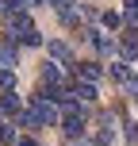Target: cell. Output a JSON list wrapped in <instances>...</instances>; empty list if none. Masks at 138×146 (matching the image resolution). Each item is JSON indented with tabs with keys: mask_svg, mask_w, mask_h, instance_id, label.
I'll return each mask as SVG.
<instances>
[{
	"mask_svg": "<svg viewBox=\"0 0 138 146\" xmlns=\"http://www.w3.org/2000/svg\"><path fill=\"white\" fill-rule=\"evenodd\" d=\"M123 135H127V146H138V123L134 119H123Z\"/></svg>",
	"mask_w": 138,
	"mask_h": 146,
	"instance_id": "cell-11",
	"label": "cell"
},
{
	"mask_svg": "<svg viewBox=\"0 0 138 146\" xmlns=\"http://www.w3.org/2000/svg\"><path fill=\"white\" fill-rule=\"evenodd\" d=\"M15 146H38V142L31 139V135H19V139H15Z\"/></svg>",
	"mask_w": 138,
	"mask_h": 146,
	"instance_id": "cell-15",
	"label": "cell"
},
{
	"mask_svg": "<svg viewBox=\"0 0 138 146\" xmlns=\"http://www.w3.org/2000/svg\"><path fill=\"white\" fill-rule=\"evenodd\" d=\"M4 27H8V35H12L19 46H42V35H38V27L31 23L27 8H15V12L4 19Z\"/></svg>",
	"mask_w": 138,
	"mask_h": 146,
	"instance_id": "cell-1",
	"label": "cell"
},
{
	"mask_svg": "<svg viewBox=\"0 0 138 146\" xmlns=\"http://www.w3.org/2000/svg\"><path fill=\"white\" fill-rule=\"evenodd\" d=\"M115 115H119V104L111 111H100L96 115V146H111L115 142Z\"/></svg>",
	"mask_w": 138,
	"mask_h": 146,
	"instance_id": "cell-2",
	"label": "cell"
},
{
	"mask_svg": "<svg viewBox=\"0 0 138 146\" xmlns=\"http://www.w3.org/2000/svg\"><path fill=\"white\" fill-rule=\"evenodd\" d=\"M127 92H131L134 100H138V77H134V73H131V81H127Z\"/></svg>",
	"mask_w": 138,
	"mask_h": 146,
	"instance_id": "cell-14",
	"label": "cell"
},
{
	"mask_svg": "<svg viewBox=\"0 0 138 146\" xmlns=\"http://www.w3.org/2000/svg\"><path fill=\"white\" fill-rule=\"evenodd\" d=\"M81 15H85V23H92V19H96V15H100V12H96V8H92V4H85V8H81Z\"/></svg>",
	"mask_w": 138,
	"mask_h": 146,
	"instance_id": "cell-13",
	"label": "cell"
},
{
	"mask_svg": "<svg viewBox=\"0 0 138 146\" xmlns=\"http://www.w3.org/2000/svg\"><path fill=\"white\" fill-rule=\"evenodd\" d=\"M115 54L127 62L138 58V27H123V35H115Z\"/></svg>",
	"mask_w": 138,
	"mask_h": 146,
	"instance_id": "cell-3",
	"label": "cell"
},
{
	"mask_svg": "<svg viewBox=\"0 0 138 146\" xmlns=\"http://www.w3.org/2000/svg\"><path fill=\"white\" fill-rule=\"evenodd\" d=\"M127 66H131V62H127V58L111 62V66H108V77L115 81V85H127V81H131V69H127Z\"/></svg>",
	"mask_w": 138,
	"mask_h": 146,
	"instance_id": "cell-9",
	"label": "cell"
},
{
	"mask_svg": "<svg viewBox=\"0 0 138 146\" xmlns=\"http://www.w3.org/2000/svg\"><path fill=\"white\" fill-rule=\"evenodd\" d=\"M0 115H8V119L23 115V100L15 96V88H4V92H0Z\"/></svg>",
	"mask_w": 138,
	"mask_h": 146,
	"instance_id": "cell-4",
	"label": "cell"
},
{
	"mask_svg": "<svg viewBox=\"0 0 138 146\" xmlns=\"http://www.w3.org/2000/svg\"><path fill=\"white\" fill-rule=\"evenodd\" d=\"M4 88H15V69H0V92Z\"/></svg>",
	"mask_w": 138,
	"mask_h": 146,
	"instance_id": "cell-12",
	"label": "cell"
},
{
	"mask_svg": "<svg viewBox=\"0 0 138 146\" xmlns=\"http://www.w3.org/2000/svg\"><path fill=\"white\" fill-rule=\"evenodd\" d=\"M65 81H69V77H65V66H58L54 58L42 66V85H46V88H58V85H65Z\"/></svg>",
	"mask_w": 138,
	"mask_h": 146,
	"instance_id": "cell-7",
	"label": "cell"
},
{
	"mask_svg": "<svg viewBox=\"0 0 138 146\" xmlns=\"http://www.w3.org/2000/svg\"><path fill=\"white\" fill-rule=\"evenodd\" d=\"M15 46H19V42H15L12 35L0 38V69H15V66H19V50H15Z\"/></svg>",
	"mask_w": 138,
	"mask_h": 146,
	"instance_id": "cell-5",
	"label": "cell"
},
{
	"mask_svg": "<svg viewBox=\"0 0 138 146\" xmlns=\"http://www.w3.org/2000/svg\"><path fill=\"white\" fill-rule=\"evenodd\" d=\"M100 19H104V27H108V31H123V27H127L123 12H115V8H111V12H100Z\"/></svg>",
	"mask_w": 138,
	"mask_h": 146,
	"instance_id": "cell-10",
	"label": "cell"
},
{
	"mask_svg": "<svg viewBox=\"0 0 138 146\" xmlns=\"http://www.w3.org/2000/svg\"><path fill=\"white\" fill-rule=\"evenodd\" d=\"M46 54H50L54 62H58V66H65V69H73L77 66V58H73V50L65 42H58V38H54V42H46Z\"/></svg>",
	"mask_w": 138,
	"mask_h": 146,
	"instance_id": "cell-6",
	"label": "cell"
},
{
	"mask_svg": "<svg viewBox=\"0 0 138 146\" xmlns=\"http://www.w3.org/2000/svg\"><path fill=\"white\" fill-rule=\"evenodd\" d=\"M69 73H73V77H77V81H92V85H96V81H100V73H104V69L96 66V62H77V66H73Z\"/></svg>",
	"mask_w": 138,
	"mask_h": 146,
	"instance_id": "cell-8",
	"label": "cell"
}]
</instances>
